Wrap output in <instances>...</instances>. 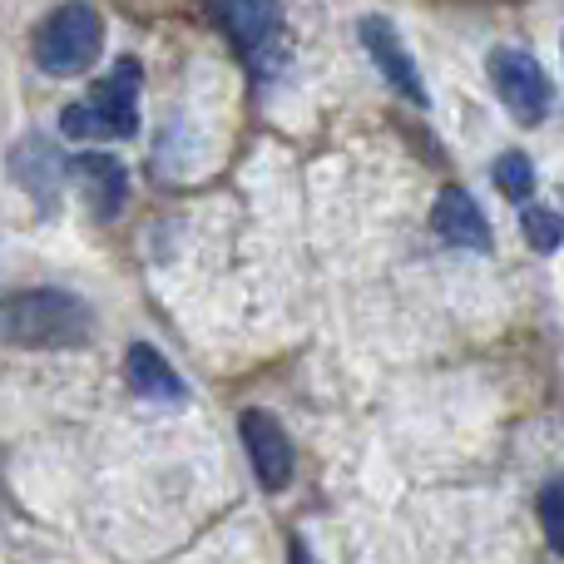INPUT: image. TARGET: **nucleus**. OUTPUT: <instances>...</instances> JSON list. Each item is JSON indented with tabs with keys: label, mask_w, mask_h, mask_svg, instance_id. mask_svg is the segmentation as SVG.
Segmentation results:
<instances>
[{
	"label": "nucleus",
	"mask_w": 564,
	"mask_h": 564,
	"mask_svg": "<svg viewBox=\"0 0 564 564\" xmlns=\"http://www.w3.org/2000/svg\"><path fill=\"white\" fill-rule=\"evenodd\" d=\"M99 50H105V20H99V10L89 6V0H65V6H55L35 25V35H30L35 65L55 79L85 75L99 59Z\"/></svg>",
	"instance_id": "nucleus-1"
},
{
	"label": "nucleus",
	"mask_w": 564,
	"mask_h": 564,
	"mask_svg": "<svg viewBox=\"0 0 564 564\" xmlns=\"http://www.w3.org/2000/svg\"><path fill=\"white\" fill-rule=\"evenodd\" d=\"M139 85H144L139 59H119L95 85V95L59 115V134L65 139H134L139 134Z\"/></svg>",
	"instance_id": "nucleus-2"
},
{
	"label": "nucleus",
	"mask_w": 564,
	"mask_h": 564,
	"mask_svg": "<svg viewBox=\"0 0 564 564\" xmlns=\"http://www.w3.org/2000/svg\"><path fill=\"white\" fill-rule=\"evenodd\" d=\"M89 327H95V317H89L85 302L55 288L25 292L6 312V337L15 347H79L89 337Z\"/></svg>",
	"instance_id": "nucleus-3"
},
{
	"label": "nucleus",
	"mask_w": 564,
	"mask_h": 564,
	"mask_svg": "<svg viewBox=\"0 0 564 564\" xmlns=\"http://www.w3.org/2000/svg\"><path fill=\"white\" fill-rule=\"evenodd\" d=\"M204 6L253 75H273L282 65V0H204Z\"/></svg>",
	"instance_id": "nucleus-4"
},
{
	"label": "nucleus",
	"mask_w": 564,
	"mask_h": 564,
	"mask_svg": "<svg viewBox=\"0 0 564 564\" xmlns=\"http://www.w3.org/2000/svg\"><path fill=\"white\" fill-rule=\"evenodd\" d=\"M486 69H490V85H496L500 105H506L520 124H540V119L550 115L555 89H550V75L540 69L535 55H525V50H516V45H500V50H490Z\"/></svg>",
	"instance_id": "nucleus-5"
},
{
	"label": "nucleus",
	"mask_w": 564,
	"mask_h": 564,
	"mask_svg": "<svg viewBox=\"0 0 564 564\" xmlns=\"http://www.w3.org/2000/svg\"><path fill=\"white\" fill-rule=\"evenodd\" d=\"M357 35H361V45H367L371 65L381 69V79H387V85L397 89V95L406 99V105L426 109V105H431L426 79H421V69H416V59H411V50L401 45L397 25H391L387 15H367V20L357 25Z\"/></svg>",
	"instance_id": "nucleus-6"
},
{
	"label": "nucleus",
	"mask_w": 564,
	"mask_h": 564,
	"mask_svg": "<svg viewBox=\"0 0 564 564\" xmlns=\"http://www.w3.org/2000/svg\"><path fill=\"white\" fill-rule=\"evenodd\" d=\"M238 436H243V451H248V460H253L258 486L273 490V496L278 490H288V480H292V441H288V431L278 426L273 411L248 406L243 416H238Z\"/></svg>",
	"instance_id": "nucleus-7"
},
{
	"label": "nucleus",
	"mask_w": 564,
	"mask_h": 564,
	"mask_svg": "<svg viewBox=\"0 0 564 564\" xmlns=\"http://www.w3.org/2000/svg\"><path fill=\"white\" fill-rule=\"evenodd\" d=\"M10 178H15L40 208H55L59 178H65V159H59V149L50 144L45 134H25L10 149Z\"/></svg>",
	"instance_id": "nucleus-8"
},
{
	"label": "nucleus",
	"mask_w": 564,
	"mask_h": 564,
	"mask_svg": "<svg viewBox=\"0 0 564 564\" xmlns=\"http://www.w3.org/2000/svg\"><path fill=\"white\" fill-rule=\"evenodd\" d=\"M431 224H436V234L446 238V243L490 253V224H486L480 204L466 194V188H441L436 208H431Z\"/></svg>",
	"instance_id": "nucleus-9"
},
{
	"label": "nucleus",
	"mask_w": 564,
	"mask_h": 564,
	"mask_svg": "<svg viewBox=\"0 0 564 564\" xmlns=\"http://www.w3.org/2000/svg\"><path fill=\"white\" fill-rule=\"evenodd\" d=\"M124 377H129V387H134V397H144V401H164V406H174V401L188 397L184 377H178V371L159 357V347H149V341H134V347H129Z\"/></svg>",
	"instance_id": "nucleus-10"
},
{
	"label": "nucleus",
	"mask_w": 564,
	"mask_h": 564,
	"mask_svg": "<svg viewBox=\"0 0 564 564\" xmlns=\"http://www.w3.org/2000/svg\"><path fill=\"white\" fill-rule=\"evenodd\" d=\"M75 174L85 184L89 204H95L99 218H115L119 204H124V188H129V174L115 154H79L75 159Z\"/></svg>",
	"instance_id": "nucleus-11"
},
{
	"label": "nucleus",
	"mask_w": 564,
	"mask_h": 564,
	"mask_svg": "<svg viewBox=\"0 0 564 564\" xmlns=\"http://www.w3.org/2000/svg\"><path fill=\"white\" fill-rule=\"evenodd\" d=\"M490 174H496L500 194H506V198H516V204H525V198L535 194V164H530V159L520 154V149H510V154H500Z\"/></svg>",
	"instance_id": "nucleus-12"
},
{
	"label": "nucleus",
	"mask_w": 564,
	"mask_h": 564,
	"mask_svg": "<svg viewBox=\"0 0 564 564\" xmlns=\"http://www.w3.org/2000/svg\"><path fill=\"white\" fill-rule=\"evenodd\" d=\"M520 234H525V243L535 248V253H555L564 243V218L555 208H525V214H520Z\"/></svg>",
	"instance_id": "nucleus-13"
},
{
	"label": "nucleus",
	"mask_w": 564,
	"mask_h": 564,
	"mask_svg": "<svg viewBox=\"0 0 564 564\" xmlns=\"http://www.w3.org/2000/svg\"><path fill=\"white\" fill-rule=\"evenodd\" d=\"M540 525H545L550 550L564 555V476L550 480V486L540 490Z\"/></svg>",
	"instance_id": "nucleus-14"
},
{
	"label": "nucleus",
	"mask_w": 564,
	"mask_h": 564,
	"mask_svg": "<svg viewBox=\"0 0 564 564\" xmlns=\"http://www.w3.org/2000/svg\"><path fill=\"white\" fill-rule=\"evenodd\" d=\"M288 564H312V550H307V540L302 535L288 540Z\"/></svg>",
	"instance_id": "nucleus-15"
},
{
	"label": "nucleus",
	"mask_w": 564,
	"mask_h": 564,
	"mask_svg": "<svg viewBox=\"0 0 564 564\" xmlns=\"http://www.w3.org/2000/svg\"><path fill=\"white\" fill-rule=\"evenodd\" d=\"M560 45H564V40H560Z\"/></svg>",
	"instance_id": "nucleus-16"
}]
</instances>
